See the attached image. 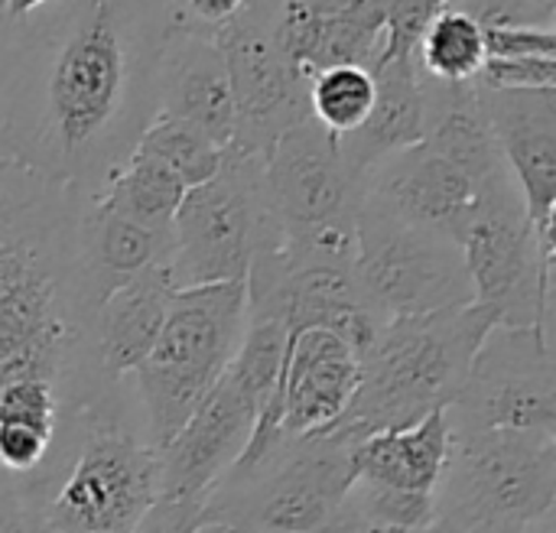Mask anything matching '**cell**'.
I'll use <instances>...</instances> for the list:
<instances>
[{
  "label": "cell",
  "instance_id": "cell-1",
  "mask_svg": "<svg viewBox=\"0 0 556 533\" xmlns=\"http://www.w3.org/2000/svg\"><path fill=\"white\" fill-rule=\"evenodd\" d=\"M169 0H52L0 20V156L91 199L156 117Z\"/></svg>",
  "mask_w": 556,
  "mask_h": 533
},
{
  "label": "cell",
  "instance_id": "cell-2",
  "mask_svg": "<svg viewBox=\"0 0 556 533\" xmlns=\"http://www.w3.org/2000/svg\"><path fill=\"white\" fill-rule=\"evenodd\" d=\"M85 195L0 156V388L20 378L55 391L91 303L78 267Z\"/></svg>",
  "mask_w": 556,
  "mask_h": 533
},
{
  "label": "cell",
  "instance_id": "cell-3",
  "mask_svg": "<svg viewBox=\"0 0 556 533\" xmlns=\"http://www.w3.org/2000/svg\"><path fill=\"white\" fill-rule=\"evenodd\" d=\"M495 326V313L479 303L388 319L362 358L358 391L332 430H342L358 443L368 433L404 430L446 410Z\"/></svg>",
  "mask_w": 556,
  "mask_h": 533
},
{
  "label": "cell",
  "instance_id": "cell-4",
  "mask_svg": "<svg viewBox=\"0 0 556 533\" xmlns=\"http://www.w3.org/2000/svg\"><path fill=\"white\" fill-rule=\"evenodd\" d=\"M248 329L244 283H208L173 290L163 332L134 371L147 446L163 449L231 365Z\"/></svg>",
  "mask_w": 556,
  "mask_h": 533
},
{
  "label": "cell",
  "instance_id": "cell-5",
  "mask_svg": "<svg viewBox=\"0 0 556 533\" xmlns=\"http://www.w3.org/2000/svg\"><path fill=\"white\" fill-rule=\"evenodd\" d=\"M352 449L355 440L342 430L283 440L254 472L215 485L202 524L241 533H336L355 482Z\"/></svg>",
  "mask_w": 556,
  "mask_h": 533
},
{
  "label": "cell",
  "instance_id": "cell-6",
  "mask_svg": "<svg viewBox=\"0 0 556 533\" xmlns=\"http://www.w3.org/2000/svg\"><path fill=\"white\" fill-rule=\"evenodd\" d=\"M556 440L525 433H453L437 488L450 533H518L554 515Z\"/></svg>",
  "mask_w": 556,
  "mask_h": 533
},
{
  "label": "cell",
  "instance_id": "cell-7",
  "mask_svg": "<svg viewBox=\"0 0 556 533\" xmlns=\"http://www.w3.org/2000/svg\"><path fill=\"white\" fill-rule=\"evenodd\" d=\"M280 218L267 195L264 160L225 150L212 179L189 189L173 218V287L244 283L251 261L277 244Z\"/></svg>",
  "mask_w": 556,
  "mask_h": 533
},
{
  "label": "cell",
  "instance_id": "cell-8",
  "mask_svg": "<svg viewBox=\"0 0 556 533\" xmlns=\"http://www.w3.org/2000/svg\"><path fill=\"white\" fill-rule=\"evenodd\" d=\"M456 244L476 303L489 306L498 326L547 329L554 264L538 248L534 225L508 169L479 186Z\"/></svg>",
  "mask_w": 556,
  "mask_h": 533
},
{
  "label": "cell",
  "instance_id": "cell-9",
  "mask_svg": "<svg viewBox=\"0 0 556 533\" xmlns=\"http://www.w3.org/2000/svg\"><path fill=\"white\" fill-rule=\"evenodd\" d=\"M355 277L381 319L430 316L476 303L459 244L371 205L355 218Z\"/></svg>",
  "mask_w": 556,
  "mask_h": 533
},
{
  "label": "cell",
  "instance_id": "cell-10",
  "mask_svg": "<svg viewBox=\"0 0 556 533\" xmlns=\"http://www.w3.org/2000/svg\"><path fill=\"white\" fill-rule=\"evenodd\" d=\"M453 433H525L556 440V375L547 329L495 326L450 404Z\"/></svg>",
  "mask_w": 556,
  "mask_h": 533
},
{
  "label": "cell",
  "instance_id": "cell-11",
  "mask_svg": "<svg viewBox=\"0 0 556 533\" xmlns=\"http://www.w3.org/2000/svg\"><path fill=\"white\" fill-rule=\"evenodd\" d=\"M160 498L156 453L117 423H98L55 495L36 511L49 533H134Z\"/></svg>",
  "mask_w": 556,
  "mask_h": 533
},
{
  "label": "cell",
  "instance_id": "cell-12",
  "mask_svg": "<svg viewBox=\"0 0 556 533\" xmlns=\"http://www.w3.org/2000/svg\"><path fill=\"white\" fill-rule=\"evenodd\" d=\"M277 3L280 0H254L215 36L235 101V140L228 150L257 160H264L290 127L309 117V78L277 42Z\"/></svg>",
  "mask_w": 556,
  "mask_h": 533
},
{
  "label": "cell",
  "instance_id": "cell-13",
  "mask_svg": "<svg viewBox=\"0 0 556 533\" xmlns=\"http://www.w3.org/2000/svg\"><path fill=\"white\" fill-rule=\"evenodd\" d=\"M270 205L283 231L355 221L365 179L345 163L339 137L313 117L290 127L264 156Z\"/></svg>",
  "mask_w": 556,
  "mask_h": 533
},
{
  "label": "cell",
  "instance_id": "cell-14",
  "mask_svg": "<svg viewBox=\"0 0 556 533\" xmlns=\"http://www.w3.org/2000/svg\"><path fill=\"white\" fill-rule=\"evenodd\" d=\"M479 85V81H476ZM479 98L502 163L521 192L544 261L554 264L556 88H482Z\"/></svg>",
  "mask_w": 556,
  "mask_h": 533
},
{
  "label": "cell",
  "instance_id": "cell-15",
  "mask_svg": "<svg viewBox=\"0 0 556 533\" xmlns=\"http://www.w3.org/2000/svg\"><path fill=\"white\" fill-rule=\"evenodd\" d=\"M254 420V404L225 368L186 427L163 449H153L160 498H208L244 453Z\"/></svg>",
  "mask_w": 556,
  "mask_h": 533
},
{
  "label": "cell",
  "instance_id": "cell-16",
  "mask_svg": "<svg viewBox=\"0 0 556 533\" xmlns=\"http://www.w3.org/2000/svg\"><path fill=\"white\" fill-rule=\"evenodd\" d=\"M479 186L424 140L378 160L365 173L362 202L417 228L443 231L456 241L476 205Z\"/></svg>",
  "mask_w": 556,
  "mask_h": 533
},
{
  "label": "cell",
  "instance_id": "cell-17",
  "mask_svg": "<svg viewBox=\"0 0 556 533\" xmlns=\"http://www.w3.org/2000/svg\"><path fill=\"white\" fill-rule=\"evenodd\" d=\"M362 381V358L329 329L290 335L280 384V436L306 440L329 433L349 410Z\"/></svg>",
  "mask_w": 556,
  "mask_h": 533
},
{
  "label": "cell",
  "instance_id": "cell-18",
  "mask_svg": "<svg viewBox=\"0 0 556 533\" xmlns=\"http://www.w3.org/2000/svg\"><path fill=\"white\" fill-rule=\"evenodd\" d=\"M277 42L290 62L313 78L332 65L375 68L384 49L381 0H280Z\"/></svg>",
  "mask_w": 556,
  "mask_h": 533
},
{
  "label": "cell",
  "instance_id": "cell-19",
  "mask_svg": "<svg viewBox=\"0 0 556 533\" xmlns=\"http://www.w3.org/2000/svg\"><path fill=\"white\" fill-rule=\"evenodd\" d=\"M156 114L202 130L215 147L235 140V101L228 65L215 39L173 33L156 72Z\"/></svg>",
  "mask_w": 556,
  "mask_h": 533
},
{
  "label": "cell",
  "instance_id": "cell-20",
  "mask_svg": "<svg viewBox=\"0 0 556 533\" xmlns=\"http://www.w3.org/2000/svg\"><path fill=\"white\" fill-rule=\"evenodd\" d=\"M169 254H173V228L169 231L150 228L137 218L114 212L98 199H85L78 218V267L91 309L114 287L153 267H166Z\"/></svg>",
  "mask_w": 556,
  "mask_h": 533
},
{
  "label": "cell",
  "instance_id": "cell-21",
  "mask_svg": "<svg viewBox=\"0 0 556 533\" xmlns=\"http://www.w3.org/2000/svg\"><path fill=\"white\" fill-rule=\"evenodd\" d=\"M173 290L169 267H153L98 300L91 309V339L98 365L108 378L117 381L134 375L153 352Z\"/></svg>",
  "mask_w": 556,
  "mask_h": 533
},
{
  "label": "cell",
  "instance_id": "cell-22",
  "mask_svg": "<svg viewBox=\"0 0 556 533\" xmlns=\"http://www.w3.org/2000/svg\"><path fill=\"white\" fill-rule=\"evenodd\" d=\"M453 453L450 407L404 430H378L355 443L352 469L358 482H375L401 492L437 495Z\"/></svg>",
  "mask_w": 556,
  "mask_h": 533
},
{
  "label": "cell",
  "instance_id": "cell-23",
  "mask_svg": "<svg viewBox=\"0 0 556 533\" xmlns=\"http://www.w3.org/2000/svg\"><path fill=\"white\" fill-rule=\"evenodd\" d=\"M375 104L365 124L345 137H339L345 163L365 179V173L414 143L424 140V88L417 59H391L375 72Z\"/></svg>",
  "mask_w": 556,
  "mask_h": 533
},
{
  "label": "cell",
  "instance_id": "cell-24",
  "mask_svg": "<svg viewBox=\"0 0 556 533\" xmlns=\"http://www.w3.org/2000/svg\"><path fill=\"white\" fill-rule=\"evenodd\" d=\"M424 88V143L459 166L476 186L505 173L498 143L492 137L476 81H433L420 75Z\"/></svg>",
  "mask_w": 556,
  "mask_h": 533
},
{
  "label": "cell",
  "instance_id": "cell-25",
  "mask_svg": "<svg viewBox=\"0 0 556 533\" xmlns=\"http://www.w3.org/2000/svg\"><path fill=\"white\" fill-rule=\"evenodd\" d=\"M186 192L189 189L163 163L134 150L91 199H98V202L111 205L114 212L137 218L150 228L169 231Z\"/></svg>",
  "mask_w": 556,
  "mask_h": 533
},
{
  "label": "cell",
  "instance_id": "cell-26",
  "mask_svg": "<svg viewBox=\"0 0 556 533\" xmlns=\"http://www.w3.org/2000/svg\"><path fill=\"white\" fill-rule=\"evenodd\" d=\"M414 59L420 75L433 81H446V85L476 81L485 65L482 23L459 7H446L420 33Z\"/></svg>",
  "mask_w": 556,
  "mask_h": 533
},
{
  "label": "cell",
  "instance_id": "cell-27",
  "mask_svg": "<svg viewBox=\"0 0 556 533\" xmlns=\"http://www.w3.org/2000/svg\"><path fill=\"white\" fill-rule=\"evenodd\" d=\"M134 150L163 163L186 189H195L205 179H212L222 166V156H225V150L215 147L202 130H195L186 120L166 117V114H156L143 127Z\"/></svg>",
  "mask_w": 556,
  "mask_h": 533
},
{
  "label": "cell",
  "instance_id": "cell-28",
  "mask_svg": "<svg viewBox=\"0 0 556 533\" xmlns=\"http://www.w3.org/2000/svg\"><path fill=\"white\" fill-rule=\"evenodd\" d=\"M309 117L332 137L358 130L375 104V75L358 65H332L309 78Z\"/></svg>",
  "mask_w": 556,
  "mask_h": 533
},
{
  "label": "cell",
  "instance_id": "cell-29",
  "mask_svg": "<svg viewBox=\"0 0 556 533\" xmlns=\"http://www.w3.org/2000/svg\"><path fill=\"white\" fill-rule=\"evenodd\" d=\"M342 518L378 524V528H397V531H424L437 521V495L401 492V488L355 479Z\"/></svg>",
  "mask_w": 556,
  "mask_h": 533
},
{
  "label": "cell",
  "instance_id": "cell-30",
  "mask_svg": "<svg viewBox=\"0 0 556 533\" xmlns=\"http://www.w3.org/2000/svg\"><path fill=\"white\" fill-rule=\"evenodd\" d=\"M0 423L39 430L55 440L59 427V391L49 381L20 378L0 388Z\"/></svg>",
  "mask_w": 556,
  "mask_h": 533
},
{
  "label": "cell",
  "instance_id": "cell-31",
  "mask_svg": "<svg viewBox=\"0 0 556 533\" xmlns=\"http://www.w3.org/2000/svg\"><path fill=\"white\" fill-rule=\"evenodd\" d=\"M381 3H384V49L378 65L391 59H410L427 23L446 7H453L456 0H381Z\"/></svg>",
  "mask_w": 556,
  "mask_h": 533
},
{
  "label": "cell",
  "instance_id": "cell-32",
  "mask_svg": "<svg viewBox=\"0 0 556 533\" xmlns=\"http://www.w3.org/2000/svg\"><path fill=\"white\" fill-rule=\"evenodd\" d=\"M254 0H169L173 33H189V36H208V39H215Z\"/></svg>",
  "mask_w": 556,
  "mask_h": 533
},
{
  "label": "cell",
  "instance_id": "cell-33",
  "mask_svg": "<svg viewBox=\"0 0 556 533\" xmlns=\"http://www.w3.org/2000/svg\"><path fill=\"white\" fill-rule=\"evenodd\" d=\"M476 81L482 88H556V62L554 55H489Z\"/></svg>",
  "mask_w": 556,
  "mask_h": 533
},
{
  "label": "cell",
  "instance_id": "cell-34",
  "mask_svg": "<svg viewBox=\"0 0 556 533\" xmlns=\"http://www.w3.org/2000/svg\"><path fill=\"white\" fill-rule=\"evenodd\" d=\"M485 33V59H518V55H554V26L531 23H482Z\"/></svg>",
  "mask_w": 556,
  "mask_h": 533
},
{
  "label": "cell",
  "instance_id": "cell-35",
  "mask_svg": "<svg viewBox=\"0 0 556 533\" xmlns=\"http://www.w3.org/2000/svg\"><path fill=\"white\" fill-rule=\"evenodd\" d=\"M52 436L16 427V423H0V472L7 475H29L33 469L42 466V459L52 449Z\"/></svg>",
  "mask_w": 556,
  "mask_h": 533
},
{
  "label": "cell",
  "instance_id": "cell-36",
  "mask_svg": "<svg viewBox=\"0 0 556 533\" xmlns=\"http://www.w3.org/2000/svg\"><path fill=\"white\" fill-rule=\"evenodd\" d=\"M453 7L472 13L479 23H531L554 26L556 0H456Z\"/></svg>",
  "mask_w": 556,
  "mask_h": 533
},
{
  "label": "cell",
  "instance_id": "cell-37",
  "mask_svg": "<svg viewBox=\"0 0 556 533\" xmlns=\"http://www.w3.org/2000/svg\"><path fill=\"white\" fill-rule=\"evenodd\" d=\"M208 498H156L134 533H199Z\"/></svg>",
  "mask_w": 556,
  "mask_h": 533
},
{
  "label": "cell",
  "instance_id": "cell-38",
  "mask_svg": "<svg viewBox=\"0 0 556 533\" xmlns=\"http://www.w3.org/2000/svg\"><path fill=\"white\" fill-rule=\"evenodd\" d=\"M36 524V515L29 505L7 485L0 482V533H29Z\"/></svg>",
  "mask_w": 556,
  "mask_h": 533
},
{
  "label": "cell",
  "instance_id": "cell-39",
  "mask_svg": "<svg viewBox=\"0 0 556 533\" xmlns=\"http://www.w3.org/2000/svg\"><path fill=\"white\" fill-rule=\"evenodd\" d=\"M336 533H450L440 521H433L430 528L424 531H397V528H378V524H365V521H352V518H342V524L336 528Z\"/></svg>",
  "mask_w": 556,
  "mask_h": 533
},
{
  "label": "cell",
  "instance_id": "cell-40",
  "mask_svg": "<svg viewBox=\"0 0 556 533\" xmlns=\"http://www.w3.org/2000/svg\"><path fill=\"white\" fill-rule=\"evenodd\" d=\"M46 3H52V0H3L0 20H20V16H26V13L39 10V7H46Z\"/></svg>",
  "mask_w": 556,
  "mask_h": 533
},
{
  "label": "cell",
  "instance_id": "cell-41",
  "mask_svg": "<svg viewBox=\"0 0 556 533\" xmlns=\"http://www.w3.org/2000/svg\"><path fill=\"white\" fill-rule=\"evenodd\" d=\"M199 533H241V531H235V528H225V524H202V528H199Z\"/></svg>",
  "mask_w": 556,
  "mask_h": 533
},
{
  "label": "cell",
  "instance_id": "cell-42",
  "mask_svg": "<svg viewBox=\"0 0 556 533\" xmlns=\"http://www.w3.org/2000/svg\"><path fill=\"white\" fill-rule=\"evenodd\" d=\"M518 533H551V518L547 521H541V524H534V528H525V531Z\"/></svg>",
  "mask_w": 556,
  "mask_h": 533
},
{
  "label": "cell",
  "instance_id": "cell-43",
  "mask_svg": "<svg viewBox=\"0 0 556 533\" xmlns=\"http://www.w3.org/2000/svg\"><path fill=\"white\" fill-rule=\"evenodd\" d=\"M29 533H49V531H42L39 524H33V531H29Z\"/></svg>",
  "mask_w": 556,
  "mask_h": 533
},
{
  "label": "cell",
  "instance_id": "cell-44",
  "mask_svg": "<svg viewBox=\"0 0 556 533\" xmlns=\"http://www.w3.org/2000/svg\"><path fill=\"white\" fill-rule=\"evenodd\" d=\"M0 7H3V0H0Z\"/></svg>",
  "mask_w": 556,
  "mask_h": 533
}]
</instances>
